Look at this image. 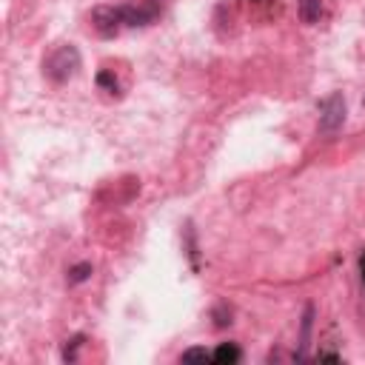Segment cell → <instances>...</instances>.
Returning a JSON list of instances; mask_svg holds the SVG:
<instances>
[{
    "instance_id": "obj_1",
    "label": "cell",
    "mask_w": 365,
    "mask_h": 365,
    "mask_svg": "<svg viewBox=\"0 0 365 365\" xmlns=\"http://www.w3.org/2000/svg\"><path fill=\"white\" fill-rule=\"evenodd\" d=\"M78 69H80V54L74 46H57L43 63L46 78L54 83H66L69 78H74Z\"/></svg>"
},
{
    "instance_id": "obj_2",
    "label": "cell",
    "mask_w": 365,
    "mask_h": 365,
    "mask_svg": "<svg viewBox=\"0 0 365 365\" xmlns=\"http://www.w3.org/2000/svg\"><path fill=\"white\" fill-rule=\"evenodd\" d=\"M342 123H345V98H342V91H334L320 103V131L331 134Z\"/></svg>"
},
{
    "instance_id": "obj_3",
    "label": "cell",
    "mask_w": 365,
    "mask_h": 365,
    "mask_svg": "<svg viewBox=\"0 0 365 365\" xmlns=\"http://www.w3.org/2000/svg\"><path fill=\"white\" fill-rule=\"evenodd\" d=\"M120 23H126L120 6H98L91 12V26L98 29V34H103V37H114L120 32Z\"/></svg>"
},
{
    "instance_id": "obj_4",
    "label": "cell",
    "mask_w": 365,
    "mask_h": 365,
    "mask_svg": "<svg viewBox=\"0 0 365 365\" xmlns=\"http://www.w3.org/2000/svg\"><path fill=\"white\" fill-rule=\"evenodd\" d=\"M120 9H123V21L129 26H148L151 21H157V14H160L157 0H140V3H129Z\"/></svg>"
},
{
    "instance_id": "obj_5",
    "label": "cell",
    "mask_w": 365,
    "mask_h": 365,
    "mask_svg": "<svg viewBox=\"0 0 365 365\" xmlns=\"http://www.w3.org/2000/svg\"><path fill=\"white\" fill-rule=\"evenodd\" d=\"M322 14V0H300V21L302 23H317Z\"/></svg>"
},
{
    "instance_id": "obj_6",
    "label": "cell",
    "mask_w": 365,
    "mask_h": 365,
    "mask_svg": "<svg viewBox=\"0 0 365 365\" xmlns=\"http://www.w3.org/2000/svg\"><path fill=\"white\" fill-rule=\"evenodd\" d=\"M311 320H314V309L309 305V309H305V317H302V331H300V360L305 357L302 351H305V345H309V337H311Z\"/></svg>"
},
{
    "instance_id": "obj_7",
    "label": "cell",
    "mask_w": 365,
    "mask_h": 365,
    "mask_svg": "<svg viewBox=\"0 0 365 365\" xmlns=\"http://www.w3.org/2000/svg\"><path fill=\"white\" fill-rule=\"evenodd\" d=\"M211 357H214L217 362H237L240 360V349H237V345H220Z\"/></svg>"
},
{
    "instance_id": "obj_8",
    "label": "cell",
    "mask_w": 365,
    "mask_h": 365,
    "mask_svg": "<svg viewBox=\"0 0 365 365\" xmlns=\"http://www.w3.org/2000/svg\"><path fill=\"white\" fill-rule=\"evenodd\" d=\"M89 274H91V265L89 263H80V265H74L71 272H69V280L71 283H83V280H89Z\"/></svg>"
},
{
    "instance_id": "obj_9",
    "label": "cell",
    "mask_w": 365,
    "mask_h": 365,
    "mask_svg": "<svg viewBox=\"0 0 365 365\" xmlns=\"http://www.w3.org/2000/svg\"><path fill=\"white\" fill-rule=\"evenodd\" d=\"M208 360H211V354L206 349H188V351H183V362H208Z\"/></svg>"
},
{
    "instance_id": "obj_10",
    "label": "cell",
    "mask_w": 365,
    "mask_h": 365,
    "mask_svg": "<svg viewBox=\"0 0 365 365\" xmlns=\"http://www.w3.org/2000/svg\"><path fill=\"white\" fill-rule=\"evenodd\" d=\"M98 83L106 86V89H111V91L118 89V80H114V74H111V71H100V74H98Z\"/></svg>"
},
{
    "instance_id": "obj_11",
    "label": "cell",
    "mask_w": 365,
    "mask_h": 365,
    "mask_svg": "<svg viewBox=\"0 0 365 365\" xmlns=\"http://www.w3.org/2000/svg\"><path fill=\"white\" fill-rule=\"evenodd\" d=\"M360 272H362V280H365V254H362V260H360Z\"/></svg>"
}]
</instances>
